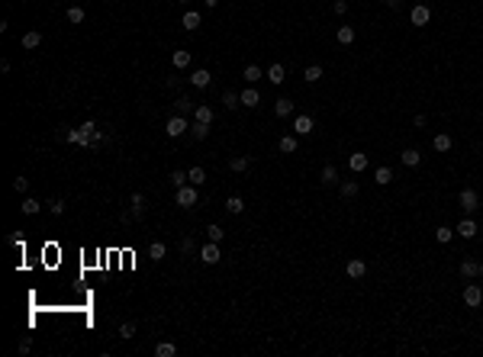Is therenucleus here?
Returning a JSON list of instances; mask_svg holds the SVG:
<instances>
[{
	"mask_svg": "<svg viewBox=\"0 0 483 357\" xmlns=\"http://www.w3.org/2000/svg\"><path fill=\"white\" fill-rule=\"evenodd\" d=\"M196 200H200V193H196V187L193 183H184V187H178V193H174V203L184 206V209H190Z\"/></svg>",
	"mask_w": 483,
	"mask_h": 357,
	"instance_id": "1",
	"label": "nucleus"
},
{
	"mask_svg": "<svg viewBox=\"0 0 483 357\" xmlns=\"http://www.w3.org/2000/svg\"><path fill=\"white\" fill-rule=\"evenodd\" d=\"M187 116H181V113H174L171 119H168V126H165V132H168V139H181L184 132H187Z\"/></svg>",
	"mask_w": 483,
	"mask_h": 357,
	"instance_id": "2",
	"label": "nucleus"
},
{
	"mask_svg": "<svg viewBox=\"0 0 483 357\" xmlns=\"http://www.w3.org/2000/svg\"><path fill=\"white\" fill-rule=\"evenodd\" d=\"M458 206H461L464 212H477V209H480V196H477V190H471V187H467V190H461Z\"/></svg>",
	"mask_w": 483,
	"mask_h": 357,
	"instance_id": "3",
	"label": "nucleus"
},
{
	"mask_svg": "<svg viewBox=\"0 0 483 357\" xmlns=\"http://www.w3.org/2000/svg\"><path fill=\"white\" fill-rule=\"evenodd\" d=\"M190 87H196V90H203V87H209V81H213V74L206 71V68H196V71H190Z\"/></svg>",
	"mask_w": 483,
	"mask_h": 357,
	"instance_id": "4",
	"label": "nucleus"
},
{
	"mask_svg": "<svg viewBox=\"0 0 483 357\" xmlns=\"http://www.w3.org/2000/svg\"><path fill=\"white\" fill-rule=\"evenodd\" d=\"M219 245H216V242H206V245H203V248H200V261H203V264H219Z\"/></svg>",
	"mask_w": 483,
	"mask_h": 357,
	"instance_id": "5",
	"label": "nucleus"
},
{
	"mask_svg": "<svg viewBox=\"0 0 483 357\" xmlns=\"http://www.w3.org/2000/svg\"><path fill=\"white\" fill-rule=\"evenodd\" d=\"M464 303L471 306V309H477V306L483 303V290H480L477 283H467V286H464Z\"/></svg>",
	"mask_w": 483,
	"mask_h": 357,
	"instance_id": "6",
	"label": "nucleus"
},
{
	"mask_svg": "<svg viewBox=\"0 0 483 357\" xmlns=\"http://www.w3.org/2000/svg\"><path fill=\"white\" fill-rule=\"evenodd\" d=\"M345 273H348V277H351V280H361V277H364V273H367V264H364V261H361V258H351V261H348V264H345Z\"/></svg>",
	"mask_w": 483,
	"mask_h": 357,
	"instance_id": "7",
	"label": "nucleus"
},
{
	"mask_svg": "<svg viewBox=\"0 0 483 357\" xmlns=\"http://www.w3.org/2000/svg\"><path fill=\"white\" fill-rule=\"evenodd\" d=\"M409 19H412V26H428V19H432V10H428L425 3H419V6H412Z\"/></svg>",
	"mask_w": 483,
	"mask_h": 357,
	"instance_id": "8",
	"label": "nucleus"
},
{
	"mask_svg": "<svg viewBox=\"0 0 483 357\" xmlns=\"http://www.w3.org/2000/svg\"><path fill=\"white\" fill-rule=\"evenodd\" d=\"M312 126H316V122H312V116H306V113H300V116L293 119V132H296V135H309Z\"/></svg>",
	"mask_w": 483,
	"mask_h": 357,
	"instance_id": "9",
	"label": "nucleus"
},
{
	"mask_svg": "<svg viewBox=\"0 0 483 357\" xmlns=\"http://www.w3.org/2000/svg\"><path fill=\"white\" fill-rule=\"evenodd\" d=\"M239 100H242V106H258V103H261V93L255 90V84H248V87L239 93Z\"/></svg>",
	"mask_w": 483,
	"mask_h": 357,
	"instance_id": "10",
	"label": "nucleus"
},
{
	"mask_svg": "<svg viewBox=\"0 0 483 357\" xmlns=\"http://www.w3.org/2000/svg\"><path fill=\"white\" fill-rule=\"evenodd\" d=\"M264 78H268L271 84H284V81H287V68H284V65H271L268 71H264Z\"/></svg>",
	"mask_w": 483,
	"mask_h": 357,
	"instance_id": "11",
	"label": "nucleus"
},
{
	"mask_svg": "<svg viewBox=\"0 0 483 357\" xmlns=\"http://www.w3.org/2000/svg\"><path fill=\"white\" fill-rule=\"evenodd\" d=\"M451 145H454V142H451V135H448V132H438V135L432 139V148H435V152H441V155L451 152Z\"/></svg>",
	"mask_w": 483,
	"mask_h": 357,
	"instance_id": "12",
	"label": "nucleus"
},
{
	"mask_svg": "<svg viewBox=\"0 0 483 357\" xmlns=\"http://www.w3.org/2000/svg\"><path fill=\"white\" fill-rule=\"evenodd\" d=\"M454 232H458L461 238H474L480 229H477V222H474V219H464V222H458V229H454Z\"/></svg>",
	"mask_w": 483,
	"mask_h": 357,
	"instance_id": "13",
	"label": "nucleus"
},
{
	"mask_svg": "<svg viewBox=\"0 0 483 357\" xmlns=\"http://www.w3.org/2000/svg\"><path fill=\"white\" fill-rule=\"evenodd\" d=\"M348 168L355 171V174H361V171H367V155H361V152H355L348 158Z\"/></svg>",
	"mask_w": 483,
	"mask_h": 357,
	"instance_id": "14",
	"label": "nucleus"
},
{
	"mask_svg": "<svg viewBox=\"0 0 483 357\" xmlns=\"http://www.w3.org/2000/svg\"><path fill=\"white\" fill-rule=\"evenodd\" d=\"M374 180H377L380 187H386V183H393V171L386 168V164H380V168L374 171Z\"/></svg>",
	"mask_w": 483,
	"mask_h": 357,
	"instance_id": "15",
	"label": "nucleus"
},
{
	"mask_svg": "<svg viewBox=\"0 0 483 357\" xmlns=\"http://www.w3.org/2000/svg\"><path fill=\"white\" fill-rule=\"evenodd\" d=\"M277 148H281L284 155H293L296 152V135H281V139H277Z\"/></svg>",
	"mask_w": 483,
	"mask_h": 357,
	"instance_id": "16",
	"label": "nucleus"
},
{
	"mask_svg": "<svg viewBox=\"0 0 483 357\" xmlns=\"http://www.w3.org/2000/svg\"><path fill=\"white\" fill-rule=\"evenodd\" d=\"M322 183H325V187H335V183H338V168H335V164H325V168H322Z\"/></svg>",
	"mask_w": 483,
	"mask_h": 357,
	"instance_id": "17",
	"label": "nucleus"
},
{
	"mask_svg": "<svg viewBox=\"0 0 483 357\" xmlns=\"http://www.w3.org/2000/svg\"><path fill=\"white\" fill-rule=\"evenodd\" d=\"M213 116H216V113H213L209 106H203V103L193 109V119H196V122H206V126H213Z\"/></svg>",
	"mask_w": 483,
	"mask_h": 357,
	"instance_id": "18",
	"label": "nucleus"
},
{
	"mask_svg": "<svg viewBox=\"0 0 483 357\" xmlns=\"http://www.w3.org/2000/svg\"><path fill=\"white\" fill-rule=\"evenodd\" d=\"M461 277H480V264L477 261H461Z\"/></svg>",
	"mask_w": 483,
	"mask_h": 357,
	"instance_id": "19",
	"label": "nucleus"
},
{
	"mask_svg": "<svg viewBox=\"0 0 483 357\" xmlns=\"http://www.w3.org/2000/svg\"><path fill=\"white\" fill-rule=\"evenodd\" d=\"M242 78L248 81V84H255V81H261V78H264V71H261V68H258V65H245Z\"/></svg>",
	"mask_w": 483,
	"mask_h": 357,
	"instance_id": "20",
	"label": "nucleus"
},
{
	"mask_svg": "<svg viewBox=\"0 0 483 357\" xmlns=\"http://www.w3.org/2000/svg\"><path fill=\"white\" fill-rule=\"evenodd\" d=\"M229 168H232L235 174H242V171L251 168V158H248V155H239V158H232V161H229Z\"/></svg>",
	"mask_w": 483,
	"mask_h": 357,
	"instance_id": "21",
	"label": "nucleus"
},
{
	"mask_svg": "<svg viewBox=\"0 0 483 357\" xmlns=\"http://www.w3.org/2000/svg\"><path fill=\"white\" fill-rule=\"evenodd\" d=\"M165 255H168V245L165 242H152V245H148V258H152V261H161Z\"/></svg>",
	"mask_w": 483,
	"mask_h": 357,
	"instance_id": "22",
	"label": "nucleus"
},
{
	"mask_svg": "<svg viewBox=\"0 0 483 357\" xmlns=\"http://www.w3.org/2000/svg\"><path fill=\"white\" fill-rule=\"evenodd\" d=\"M178 354V345L174 341H161L158 348H155V357H174Z\"/></svg>",
	"mask_w": 483,
	"mask_h": 357,
	"instance_id": "23",
	"label": "nucleus"
},
{
	"mask_svg": "<svg viewBox=\"0 0 483 357\" xmlns=\"http://www.w3.org/2000/svg\"><path fill=\"white\" fill-rule=\"evenodd\" d=\"M181 23H184V29H190V32H193L196 26H200V13H196V10H187V13H184V19H181Z\"/></svg>",
	"mask_w": 483,
	"mask_h": 357,
	"instance_id": "24",
	"label": "nucleus"
},
{
	"mask_svg": "<svg viewBox=\"0 0 483 357\" xmlns=\"http://www.w3.org/2000/svg\"><path fill=\"white\" fill-rule=\"evenodd\" d=\"M226 209L232 212V216H242V212H245V200H242V196H229V200H226Z\"/></svg>",
	"mask_w": 483,
	"mask_h": 357,
	"instance_id": "25",
	"label": "nucleus"
},
{
	"mask_svg": "<svg viewBox=\"0 0 483 357\" xmlns=\"http://www.w3.org/2000/svg\"><path fill=\"white\" fill-rule=\"evenodd\" d=\"M206 238H209V242H216V245H219L222 242V238H226V229H222V225H206Z\"/></svg>",
	"mask_w": 483,
	"mask_h": 357,
	"instance_id": "26",
	"label": "nucleus"
},
{
	"mask_svg": "<svg viewBox=\"0 0 483 357\" xmlns=\"http://www.w3.org/2000/svg\"><path fill=\"white\" fill-rule=\"evenodd\" d=\"M303 81H309V84H316V81H322V65H309L303 71Z\"/></svg>",
	"mask_w": 483,
	"mask_h": 357,
	"instance_id": "27",
	"label": "nucleus"
},
{
	"mask_svg": "<svg viewBox=\"0 0 483 357\" xmlns=\"http://www.w3.org/2000/svg\"><path fill=\"white\" fill-rule=\"evenodd\" d=\"M399 158H403V164H406V168H416V164H419V161H422V155H419V152H416V148H406V152H403V155H399Z\"/></svg>",
	"mask_w": 483,
	"mask_h": 357,
	"instance_id": "28",
	"label": "nucleus"
},
{
	"mask_svg": "<svg viewBox=\"0 0 483 357\" xmlns=\"http://www.w3.org/2000/svg\"><path fill=\"white\" fill-rule=\"evenodd\" d=\"M39 45H42V36H39L36 29H32V32H26V36H23V49H39Z\"/></svg>",
	"mask_w": 483,
	"mask_h": 357,
	"instance_id": "29",
	"label": "nucleus"
},
{
	"mask_svg": "<svg viewBox=\"0 0 483 357\" xmlns=\"http://www.w3.org/2000/svg\"><path fill=\"white\" fill-rule=\"evenodd\" d=\"M335 39H338L342 45H351V42H355V29H351V26H342V29L335 32Z\"/></svg>",
	"mask_w": 483,
	"mask_h": 357,
	"instance_id": "30",
	"label": "nucleus"
},
{
	"mask_svg": "<svg viewBox=\"0 0 483 357\" xmlns=\"http://www.w3.org/2000/svg\"><path fill=\"white\" fill-rule=\"evenodd\" d=\"M187 180L193 183V187H200V183L206 180V171H203V168H190V171H187Z\"/></svg>",
	"mask_w": 483,
	"mask_h": 357,
	"instance_id": "31",
	"label": "nucleus"
},
{
	"mask_svg": "<svg viewBox=\"0 0 483 357\" xmlns=\"http://www.w3.org/2000/svg\"><path fill=\"white\" fill-rule=\"evenodd\" d=\"M65 16H68V23H84V16H87V13H84V6H68V13H65Z\"/></svg>",
	"mask_w": 483,
	"mask_h": 357,
	"instance_id": "32",
	"label": "nucleus"
},
{
	"mask_svg": "<svg viewBox=\"0 0 483 357\" xmlns=\"http://www.w3.org/2000/svg\"><path fill=\"white\" fill-rule=\"evenodd\" d=\"M39 209H42V203H39L36 196H26V200H23V212H26V216H36Z\"/></svg>",
	"mask_w": 483,
	"mask_h": 357,
	"instance_id": "33",
	"label": "nucleus"
},
{
	"mask_svg": "<svg viewBox=\"0 0 483 357\" xmlns=\"http://www.w3.org/2000/svg\"><path fill=\"white\" fill-rule=\"evenodd\" d=\"M190 135H193L196 142H203V139L209 135V126H206V122H193V129H190Z\"/></svg>",
	"mask_w": 483,
	"mask_h": 357,
	"instance_id": "34",
	"label": "nucleus"
},
{
	"mask_svg": "<svg viewBox=\"0 0 483 357\" xmlns=\"http://www.w3.org/2000/svg\"><path fill=\"white\" fill-rule=\"evenodd\" d=\"M435 238H438L441 245H448L454 238V229H448V225H438V229H435Z\"/></svg>",
	"mask_w": 483,
	"mask_h": 357,
	"instance_id": "35",
	"label": "nucleus"
},
{
	"mask_svg": "<svg viewBox=\"0 0 483 357\" xmlns=\"http://www.w3.org/2000/svg\"><path fill=\"white\" fill-rule=\"evenodd\" d=\"M142 212H145V196H142V193H132V216L139 219Z\"/></svg>",
	"mask_w": 483,
	"mask_h": 357,
	"instance_id": "36",
	"label": "nucleus"
},
{
	"mask_svg": "<svg viewBox=\"0 0 483 357\" xmlns=\"http://www.w3.org/2000/svg\"><path fill=\"white\" fill-rule=\"evenodd\" d=\"M274 109H277V116H290L293 113V100H277Z\"/></svg>",
	"mask_w": 483,
	"mask_h": 357,
	"instance_id": "37",
	"label": "nucleus"
},
{
	"mask_svg": "<svg viewBox=\"0 0 483 357\" xmlns=\"http://www.w3.org/2000/svg\"><path fill=\"white\" fill-rule=\"evenodd\" d=\"M222 103H226V109H235V106H242L239 93H232V90H226V93H222Z\"/></svg>",
	"mask_w": 483,
	"mask_h": 357,
	"instance_id": "38",
	"label": "nucleus"
},
{
	"mask_svg": "<svg viewBox=\"0 0 483 357\" xmlns=\"http://www.w3.org/2000/svg\"><path fill=\"white\" fill-rule=\"evenodd\" d=\"M342 196H345V200L358 196V180H345V183H342Z\"/></svg>",
	"mask_w": 483,
	"mask_h": 357,
	"instance_id": "39",
	"label": "nucleus"
},
{
	"mask_svg": "<svg viewBox=\"0 0 483 357\" xmlns=\"http://www.w3.org/2000/svg\"><path fill=\"white\" fill-rule=\"evenodd\" d=\"M174 68H190V52H174Z\"/></svg>",
	"mask_w": 483,
	"mask_h": 357,
	"instance_id": "40",
	"label": "nucleus"
},
{
	"mask_svg": "<svg viewBox=\"0 0 483 357\" xmlns=\"http://www.w3.org/2000/svg\"><path fill=\"white\" fill-rule=\"evenodd\" d=\"M193 109H196V106H193V100H190V97H181V100H178V113H181V116L193 113Z\"/></svg>",
	"mask_w": 483,
	"mask_h": 357,
	"instance_id": "41",
	"label": "nucleus"
},
{
	"mask_svg": "<svg viewBox=\"0 0 483 357\" xmlns=\"http://www.w3.org/2000/svg\"><path fill=\"white\" fill-rule=\"evenodd\" d=\"M193 251H196L193 238H184V242H181V255H184V258H190V255H193Z\"/></svg>",
	"mask_w": 483,
	"mask_h": 357,
	"instance_id": "42",
	"label": "nucleus"
},
{
	"mask_svg": "<svg viewBox=\"0 0 483 357\" xmlns=\"http://www.w3.org/2000/svg\"><path fill=\"white\" fill-rule=\"evenodd\" d=\"M119 335H122V338H135V322H122Z\"/></svg>",
	"mask_w": 483,
	"mask_h": 357,
	"instance_id": "43",
	"label": "nucleus"
},
{
	"mask_svg": "<svg viewBox=\"0 0 483 357\" xmlns=\"http://www.w3.org/2000/svg\"><path fill=\"white\" fill-rule=\"evenodd\" d=\"M171 183H174V187H184V183H190V180H187V171H174V174H171Z\"/></svg>",
	"mask_w": 483,
	"mask_h": 357,
	"instance_id": "44",
	"label": "nucleus"
},
{
	"mask_svg": "<svg viewBox=\"0 0 483 357\" xmlns=\"http://www.w3.org/2000/svg\"><path fill=\"white\" fill-rule=\"evenodd\" d=\"M13 190H16V193H26V190H29V180H26V177H16V180H13Z\"/></svg>",
	"mask_w": 483,
	"mask_h": 357,
	"instance_id": "45",
	"label": "nucleus"
},
{
	"mask_svg": "<svg viewBox=\"0 0 483 357\" xmlns=\"http://www.w3.org/2000/svg\"><path fill=\"white\" fill-rule=\"evenodd\" d=\"M49 209L55 212V216H61V212H65V203H61V200H52V203H49Z\"/></svg>",
	"mask_w": 483,
	"mask_h": 357,
	"instance_id": "46",
	"label": "nucleus"
},
{
	"mask_svg": "<svg viewBox=\"0 0 483 357\" xmlns=\"http://www.w3.org/2000/svg\"><path fill=\"white\" fill-rule=\"evenodd\" d=\"M29 351H32V341L23 338V341H19V354H29Z\"/></svg>",
	"mask_w": 483,
	"mask_h": 357,
	"instance_id": "47",
	"label": "nucleus"
},
{
	"mask_svg": "<svg viewBox=\"0 0 483 357\" xmlns=\"http://www.w3.org/2000/svg\"><path fill=\"white\" fill-rule=\"evenodd\" d=\"M332 10H335V13H345V10H348V3H345V0H335V3H332Z\"/></svg>",
	"mask_w": 483,
	"mask_h": 357,
	"instance_id": "48",
	"label": "nucleus"
},
{
	"mask_svg": "<svg viewBox=\"0 0 483 357\" xmlns=\"http://www.w3.org/2000/svg\"><path fill=\"white\" fill-rule=\"evenodd\" d=\"M386 6H390V10H399V6H403V0H384Z\"/></svg>",
	"mask_w": 483,
	"mask_h": 357,
	"instance_id": "49",
	"label": "nucleus"
},
{
	"mask_svg": "<svg viewBox=\"0 0 483 357\" xmlns=\"http://www.w3.org/2000/svg\"><path fill=\"white\" fill-rule=\"evenodd\" d=\"M203 3H206V6H216V3H219V0H203Z\"/></svg>",
	"mask_w": 483,
	"mask_h": 357,
	"instance_id": "50",
	"label": "nucleus"
},
{
	"mask_svg": "<svg viewBox=\"0 0 483 357\" xmlns=\"http://www.w3.org/2000/svg\"><path fill=\"white\" fill-rule=\"evenodd\" d=\"M178 3H190V0H178Z\"/></svg>",
	"mask_w": 483,
	"mask_h": 357,
	"instance_id": "51",
	"label": "nucleus"
},
{
	"mask_svg": "<svg viewBox=\"0 0 483 357\" xmlns=\"http://www.w3.org/2000/svg\"><path fill=\"white\" fill-rule=\"evenodd\" d=\"M480 277H483V264H480Z\"/></svg>",
	"mask_w": 483,
	"mask_h": 357,
	"instance_id": "52",
	"label": "nucleus"
}]
</instances>
